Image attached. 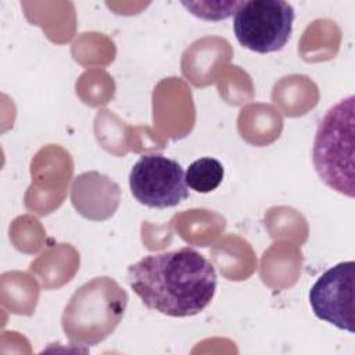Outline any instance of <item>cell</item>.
Masks as SVG:
<instances>
[{
	"label": "cell",
	"mask_w": 355,
	"mask_h": 355,
	"mask_svg": "<svg viewBox=\"0 0 355 355\" xmlns=\"http://www.w3.org/2000/svg\"><path fill=\"white\" fill-rule=\"evenodd\" d=\"M355 96L349 94L330 107L318 123L312 164L320 180L331 190L355 196Z\"/></svg>",
	"instance_id": "obj_2"
},
{
	"label": "cell",
	"mask_w": 355,
	"mask_h": 355,
	"mask_svg": "<svg viewBox=\"0 0 355 355\" xmlns=\"http://www.w3.org/2000/svg\"><path fill=\"white\" fill-rule=\"evenodd\" d=\"M225 169L216 158H198L189 165L184 172V180L189 189L197 193L214 191L223 180Z\"/></svg>",
	"instance_id": "obj_7"
},
{
	"label": "cell",
	"mask_w": 355,
	"mask_h": 355,
	"mask_svg": "<svg viewBox=\"0 0 355 355\" xmlns=\"http://www.w3.org/2000/svg\"><path fill=\"white\" fill-rule=\"evenodd\" d=\"M133 197L148 208H172L189 197L182 165L162 154H147L137 159L129 173Z\"/></svg>",
	"instance_id": "obj_5"
},
{
	"label": "cell",
	"mask_w": 355,
	"mask_h": 355,
	"mask_svg": "<svg viewBox=\"0 0 355 355\" xmlns=\"http://www.w3.org/2000/svg\"><path fill=\"white\" fill-rule=\"evenodd\" d=\"M294 8L283 0L241 1L233 17L237 42L255 53L282 50L293 32Z\"/></svg>",
	"instance_id": "obj_4"
},
{
	"label": "cell",
	"mask_w": 355,
	"mask_h": 355,
	"mask_svg": "<svg viewBox=\"0 0 355 355\" xmlns=\"http://www.w3.org/2000/svg\"><path fill=\"white\" fill-rule=\"evenodd\" d=\"M126 279L148 309L171 318L202 312L218 286L214 265L191 247L146 255L128 268Z\"/></svg>",
	"instance_id": "obj_1"
},
{
	"label": "cell",
	"mask_w": 355,
	"mask_h": 355,
	"mask_svg": "<svg viewBox=\"0 0 355 355\" xmlns=\"http://www.w3.org/2000/svg\"><path fill=\"white\" fill-rule=\"evenodd\" d=\"M309 304L318 319L354 334L355 262H340L322 273L309 290Z\"/></svg>",
	"instance_id": "obj_6"
},
{
	"label": "cell",
	"mask_w": 355,
	"mask_h": 355,
	"mask_svg": "<svg viewBox=\"0 0 355 355\" xmlns=\"http://www.w3.org/2000/svg\"><path fill=\"white\" fill-rule=\"evenodd\" d=\"M128 302L126 293L110 277H96L72 295L62 315L71 343L94 345L118 326Z\"/></svg>",
	"instance_id": "obj_3"
}]
</instances>
